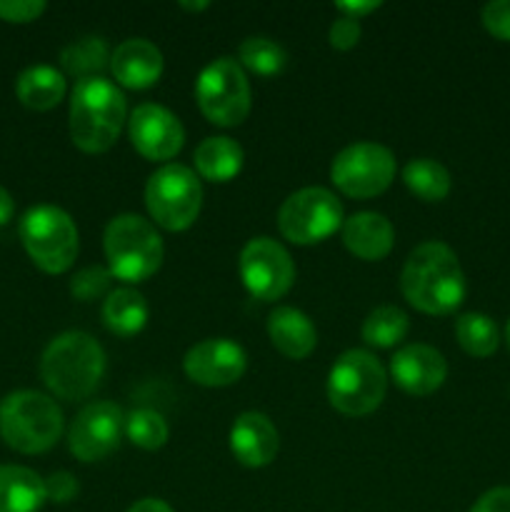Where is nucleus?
Returning <instances> with one entry per match:
<instances>
[{"label": "nucleus", "instance_id": "4468645a", "mask_svg": "<svg viewBox=\"0 0 510 512\" xmlns=\"http://www.w3.org/2000/svg\"><path fill=\"white\" fill-rule=\"evenodd\" d=\"M128 135L133 148L145 160H158V163L175 158L185 140L178 115L155 103H143L130 113Z\"/></svg>", "mask_w": 510, "mask_h": 512}, {"label": "nucleus", "instance_id": "72a5a7b5", "mask_svg": "<svg viewBox=\"0 0 510 512\" xmlns=\"http://www.w3.org/2000/svg\"><path fill=\"white\" fill-rule=\"evenodd\" d=\"M75 495H78V480H75V475L58 470V473L45 478V498H48L50 503L65 505L70 503Z\"/></svg>", "mask_w": 510, "mask_h": 512}, {"label": "nucleus", "instance_id": "393cba45", "mask_svg": "<svg viewBox=\"0 0 510 512\" xmlns=\"http://www.w3.org/2000/svg\"><path fill=\"white\" fill-rule=\"evenodd\" d=\"M403 183L423 203H440L450 193V173L433 158H415L403 168Z\"/></svg>", "mask_w": 510, "mask_h": 512}, {"label": "nucleus", "instance_id": "ea45409f", "mask_svg": "<svg viewBox=\"0 0 510 512\" xmlns=\"http://www.w3.org/2000/svg\"><path fill=\"white\" fill-rule=\"evenodd\" d=\"M180 8L183 10H190V13H200V10H205V8H210V3H180Z\"/></svg>", "mask_w": 510, "mask_h": 512}, {"label": "nucleus", "instance_id": "2f4dec72", "mask_svg": "<svg viewBox=\"0 0 510 512\" xmlns=\"http://www.w3.org/2000/svg\"><path fill=\"white\" fill-rule=\"evenodd\" d=\"M43 0H0V20L5 23H33L45 13Z\"/></svg>", "mask_w": 510, "mask_h": 512}, {"label": "nucleus", "instance_id": "a19ab883", "mask_svg": "<svg viewBox=\"0 0 510 512\" xmlns=\"http://www.w3.org/2000/svg\"><path fill=\"white\" fill-rule=\"evenodd\" d=\"M505 340H508V348H510V320H508V328H505Z\"/></svg>", "mask_w": 510, "mask_h": 512}, {"label": "nucleus", "instance_id": "9b49d317", "mask_svg": "<svg viewBox=\"0 0 510 512\" xmlns=\"http://www.w3.org/2000/svg\"><path fill=\"white\" fill-rule=\"evenodd\" d=\"M395 178V158L380 143H353L335 155L330 180L348 198H375Z\"/></svg>", "mask_w": 510, "mask_h": 512}, {"label": "nucleus", "instance_id": "5701e85b", "mask_svg": "<svg viewBox=\"0 0 510 512\" xmlns=\"http://www.w3.org/2000/svg\"><path fill=\"white\" fill-rule=\"evenodd\" d=\"M18 100L30 110H53L65 98V75L53 65H30L15 83Z\"/></svg>", "mask_w": 510, "mask_h": 512}, {"label": "nucleus", "instance_id": "39448f33", "mask_svg": "<svg viewBox=\"0 0 510 512\" xmlns=\"http://www.w3.org/2000/svg\"><path fill=\"white\" fill-rule=\"evenodd\" d=\"M103 245L108 270L128 285L153 278L163 263V240L155 225L140 215L125 213L110 220Z\"/></svg>", "mask_w": 510, "mask_h": 512}, {"label": "nucleus", "instance_id": "b1692460", "mask_svg": "<svg viewBox=\"0 0 510 512\" xmlns=\"http://www.w3.org/2000/svg\"><path fill=\"white\" fill-rule=\"evenodd\" d=\"M148 303L133 288H118L108 293L103 303V323L120 338H133L148 325Z\"/></svg>", "mask_w": 510, "mask_h": 512}, {"label": "nucleus", "instance_id": "4c0bfd02", "mask_svg": "<svg viewBox=\"0 0 510 512\" xmlns=\"http://www.w3.org/2000/svg\"><path fill=\"white\" fill-rule=\"evenodd\" d=\"M128 512H175L165 500L158 498H143L133 505Z\"/></svg>", "mask_w": 510, "mask_h": 512}, {"label": "nucleus", "instance_id": "c85d7f7f", "mask_svg": "<svg viewBox=\"0 0 510 512\" xmlns=\"http://www.w3.org/2000/svg\"><path fill=\"white\" fill-rule=\"evenodd\" d=\"M238 60L240 68H248L250 73L263 75V78L283 73V68L288 65V55H285L283 45L263 38V35L245 38L238 48Z\"/></svg>", "mask_w": 510, "mask_h": 512}, {"label": "nucleus", "instance_id": "f3484780", "mask_svg": "<svg viewBox=\"0 0 510 512\" xmlns=\"http://www.w3.org/2000/svg\"><path fill=\"white\" fill-rule=\"evenodd\" d=\"M280 448L278 430L263 413H243L230 428V450L245 468H265L275 460Z\"/></svg>", "mask_w": 510, "mask_h": 512}, {"label": "nucleus", "instance_id": "6e6552de", "mask_svg": "<svg viewBox=\"0 0 510 512\" xmlns=\"http://www.w3.org/2000/svg\"><path fill=\"white\" fill-rule=\"evenodd\" d=\"M145 205L160 228L170 233L188 230L198 220L203 205V188L198 175L180 163H165L145 185Z\"/></svg>", "mask_w": 510, "mask_h": 512}, {"label": "nucleus", "instance_id": "bb28decb", "mask_svg": "<svg viewBox=\"0 0 510 512\" xmlns=\"http://www.w3.org/2000/svg\"><path fill=\"white\" fill-rule=\"evenodd\" d=\"M460 348L473 358H490L500 345V330L493 318L483 313H465L455 323Z\"/></svg>", "mask_w": 510, "mask_h": 512}, {"label": "nucleus", "instance_id": "cd10ccee", "mask_svg": "<svg viewBox=\"0 0 510 512\" xmlns=\"http://www.w3.org/2000/svg\"><path fill=\"white\" fill-rule=\"evenodd\" d=\"M410 330L408 315L395 305H380L363 320V340L373 348H395Z\"/></svg>", "mask_w": 510, "mask_h": 512}, {"label": "nucleus", "instance_id": "6ab92c4d", "mask_svg": "<svg viewBox=\"0 0 510 512\" xmlns=\"http://www.w3.org/2000/svg\"><path fill=\"white\" fill-rule=\"evenodd\" d=\"M343 243L355 258L368 260H383L385 255L393 250L395 243V230L390 225V220L380 213H355L348 220H343Z\"/></svg>", "mask_w": 510, "mask_h": 512}, {"label": "nucleus", "instance_id": "7ed1b4c3", "mask_svg": "<svg viewBox=\"0 0 510 512\" xmlns=\"http://www.w3.org/2000/svg\"><path fill=\"white\" fill-rule=\"evenodd\" d=\"M105 375V353L88 333L70 330L50 340L40 358V378L60 400H85Z\"/></svg>", "mask_w": 510, "mask_h": 512}, {"label": "nucleus", "instance_id": "f03ea898", "mask_svg": "<svg viewBox=\"0 0 510 512\" xmlns=\"http://www.w3.org/2000/svg\"><path fill=\"white\" fill-rule=\"evenodd\" d=\"M128 105L118 85L110 80H78L70 93V138L83 153L98 155L115 145L125 125Z\"/></svg>", "mask_w": 510, "mask_h": 512}, {"label": "nucleus", "instance_id": "7c9ffc66", "mask_svg": "<svg viewBox=\"0 0 510 512\" xmlns=\"http://www.w3.org/2000/svg\"><path fill=\"white\" fill-rule=\"evenodd\" d=\"M110 283H113V273L108 268L93 265V268H83L80 273L73 275V280H70V293L80 303H90V300L108 293Z\"/></svg>", "mask_w": 510, "mask_h": 512}, {"label": "nucleus", "instance_id": "f704fd0d", "mask_svg": "<svg viewBox=\"0 0 510 512\" xmlns=\"http://www.w3.org/2000/svg\"><path fill=\"white\" fill-rule=\"evenodd\" d=\"M328 40L335 50H350L360 43V23L350 18H338L328 30Z\"/></svg>", "mask_w": 510, "mask_h": 512}, {"label": "nucleus", "instance_id": "423d86ee", "mask_svg": "<svg viewBox=\"0 0 510 512\" xmlns=\"http://www.w3.org/2000/svg\"><path fill=\"white\" fill-rule=\"evenodd\" d=\"M388 390V375L368 350H348L335 360L328 375V400L338 413L363 418L380 408Z\"/></svg>", "mask_w": 510, "mask_h": 512}, {"label": "nucleus", "instance_id": "a878e982", "mask_svg": "<svg viewBox=\"0 0 510 512\" xmlns=\"http://www.w3.org/2000/svg\"><path fill=\"white\" fill-rule=\"evenodd\" d=\"M108 60V43H105L103 38H95V35H88V38L65 45L63 53H60V65H63V70L78 80L100 78V73H103V68L108 65Z\"/></svg>", "mask_w": 510, "mask_h": 512}, {"label": "nucleus", "instance_id": "4be33fe9", "mask_svg": "<svg viewBox=\"0 0 510 512\" xmlns=\"http://www.w3.org/2000/svg\"><path fill=\"white\" fill-rule=\"evenodd\" d=\"M245 153L233 138L215 135L195 148V170L210 183H228L243 170Z\"/></svg>", "mask_w": 510, "mask_h": 512}, {"label": "nucleus", "instance_id": "c756f323", "mask_svg": "<svg viewBox=\"0 0 510 512\" xmlns=\"http://www.w3.org/2000/svg\"><path fill=\"white\" fill-rule=\"evenodd\" d=\"M125 435L138 448L160 450L168 443V423L155 410L138 408L125 418Z\"/></svg>", "mask_w": 510, "mask_h": 512}, {"label": "nucleus", "instance_id": "9d476101", "mask_svg": "<svg viewBox=\"0 0 510 512\" xmlns=\"http://www.w3.org/2000/svg\"><path fill=\"white\" fill-rule=\"evenodd\" d=\"M278 228L295 245L323 243L343 228V205L330 190L303 188L280 205Z\"/></svg>", "mask_w": 510, "mask_h": 512}, {"label": "nucleus", "instance_id": "dca6fc26", "mask_svg": "<svg viewBox=\"0 0 510 512\" xmlns=\"http://www.w3.org/2000/svg\"><path fill=\"white\" fill-rule=\"evenodd\" d=\"M390 375L395 385L405 390L408 395H425L435 393L448 378V363L435 348L423 343H413L400 348L390 360Z\"/></svg>", "mask_w": 510, "mask_h": 512}, {"label": "nucleus", "instance_id": "f8f14e48", "mask_svg": "<svg viewBox=\"0 0 510 512\" xmlns=\"http://www.w3.org/2000/svg\"><path fill=\"white\" fill-rule=\"evenodd\" d=\"M240 280L253 298L263 303L280 300L295 280V265L288 250L273 238H253L240 253Z\"/></svg>", "mask_w": 510, "mask_h": 512}, {"label": "nucleus", "instance_id": "20e7f679", "mask_svg": "<svg viewBox=\"0 0 510 512\" xmlns=\"http://www.w3.org/2000/svg\"><path fill=\"white\" fill-rule=\"evenodd\" d=\"M63 435V413L38 390H15L0 403V438L23 455H40Z\"/></svg>", "mask_w": 510, "mask_h": 512}, {"label": "nucleus", "instance_id": "a211bd4d", "mask_svg": "<svg viewBox=\"0 0 510 512\" xmlns=\"http://www.w3.org/2000/svg\"><path fill=\"white\" fill-rule=\"evenodd\" d=\"M110 70L123 88H153L163 75V53L145 38H130L110 55Z\"/></svg>", "mask_w": 510, "mask_h": 512}, {"label": "nucleus", "instance_id": "e433bc0d", "mask_svg": "<svg viewBox=\"0 0 510 512\" xmlns=\"http://www.w3.org/2000/svg\"><path fill=\"white\" fill-rule=\"evenodd\" d=\"M380 3L370 0V3H335V10L340 13V18H350V20H360L365 18L368 13L378 10Z\"/></svg>", "mask_w": 510, "mask_h": 512}, {"label": "nucleus", "instance_id": "1a4fd4ad", "mask_svg": "<svg viewBox=\"0 0 510 512\" xmlns=\"http://www.w3.org/2000/svg\"><path fill=\"white\" fill-rule=\"evenodd\" d=\"M195 98L205 118L220 128H235L250 113V83L238 60L218 58L205 65L195 83Z\"/></svg>", "mask_w": 510, "mask_h": 512}, {"label": "nucleus", "instance_id": "412c9836", "mask_svg": "<svg viewBox=\"0 0 510 512\" xmlns=\"http://www.w3.org/2000/svg\"><path fill=\"white\" fill-rule=\"evenodd\" d=\"M45 500V480L35 470L0 465V512H38Z\"/></svg>", "mask_w": 510, "mask_h": 512}, {"label": "nucleus", "instance_id": "aec40b11", "mask_svg": "<svg viewBox=\"0 0 510 512\" xmlns=\"http://www.w3.org/2000/svg\"><path fill=\"white\" fill-rule=\"evenodd\" d=\"M268 335L270 343L275 345L280 355L290 360H303L308 358L318 343V333L310 318L300 310L288 308H275L268 318Z\"/></svg>", "mask_w": 510, "mask_h": 512}, {"label": "nucleus", "instance_id": "f257e3e1", "mask_svg": "<svg viewBox=\"0 0 510 512\" xmlns=\"http://www.w3.org/2000/svg\"><path fill=\"white\" fill-rule=\"evenodd\" d=\"M400 290L415 310L425 315H450L465 300L468 285L458 255L438 240L418 245L405 260Z\"/></svg>", "mask_w": 510, "mask_h": 512}, {"label": "nucleus", "instance_id": "2eb2a0df", "mask_svg": "<svg viewBox=\"0 0 510 512\" xmlns=\"http://www.w3.org/2000/svg\"><path fill=\"white\" fill-rule=\"evenodd\" d=\"M248 355L228 338H208L185 353L183 370L193 383L203 388H225L243 378Z\"/></svg>", "mask_w": 510, "mask_h": 512}, {"label": "nucleus", "instance_id": "58836bf2", "mask_svg": "<svg viewBox=\"0 0 510 512\" xmlns=\"http://www.w3.org/2000/svg\"><path fill=\"white\" fill-rule=\"evenodd\" d=\"M15 213V203H13V195L0 185V225L8 223Z\"/></svg>", "mask_w": 510, "mask_h": 512}, {"label": "nucleus", "instance_id": "ddd939ff", "mask_svg": "<svg viewBox=\"0 0 510 512\" xmlns=\"http://www.w3.org/2000/svg\"><path fill=\"white\" fill-rule=\"evenodd\" d=\"M125 430L123 410L115 403H90L68 430V448L80 463H98L120 445Z\"/></svg>", "mask_w": 510, "mask_h": 512}, {"label": "nucleus", "instance_id": "473e14b6", "mask_svg": "<svg viewBox=\"0 0 510 512\" xmlns=\"http://www.w3.org/2000/svg\"><path fill=\"white\" fill-rule=\"evenodd\" d=\"M485 30L500 40H510V0H493L480 13Z\"/></svg>", "mask_w": 510, "mask_h": 512}, {"label": "nucleus", "instance_id": "c9c22d12", "mask_svg": "<svg viewBox=\"0 0 510 512\" xmlns=\"http://www.w3.org/2000/svg\"><path fill=\"white\" fill-rule=\"evenodd\" d=\"M470 512H510V488H493L480 495Z\"/></svg>", "mask_w": 510, "mask_h": 512}, {"label": "nucleus", "instance_id": "0eeeda50", "mask_svg": "<svg viewBox=\"0 0 510 512\" xmlns=\"http://www.w3.org/2000/svg\"><path fill=\"white\" fill-rule=\"evenodd\" d=\"M20 243L43 273L60 275L78 258V228L65 210L35 205L20 220Z\"/></svg>", "mask_w": 510, "mask_h": 512}]
</instances>
